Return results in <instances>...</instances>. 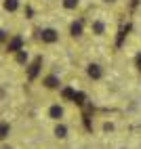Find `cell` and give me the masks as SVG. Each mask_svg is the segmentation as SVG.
<instances>
[{
	"instance_id": "obj_4",
	"label": "cell",
	"mask_w": 141,
	"mask_h": 149,
	"mask_svg": "<svg viewBox=\"0 0 141 149\" xmlns=\"http://www.w3.org/2000/svg\"><path fill=\"white\" fill-rule=\"evenodd\" d=\"M40 65H42V57H36V59H34V63L29 65V69H27V78H29V80H34V78L38 76Z\"/></svg>"
},
{
	"instance_id": "obj_9",
	"label": "cell",
	"mask_w": 141,
	"mask_h": 149,
	"mask_svg": "<svg viewBox=\"0 0 141 149\" xmlns=\"http://www.w3.org/2000/svg\"><path fill=\"white\" fill-rule=\"evenodd\" d=\"M93 34L95 36H103L105 34V23L103 21H93Z\"/></svg>"
},
{
	"instance_id": "obj_12",
	"label": "cell",
	"mask_w": 141,
	"mask_h": 149,
	"mask_svg": "<svg viewBox=\"0 0 141 149\" xmlns=\"http://www.w3.org/2000/svg\"><path fill=\"white\" fill-rule=\"evenodd\" d=\"M126 32H128V25H126V27H120V34H118V40H116V46H120V44H122V40H124V36H126Z\"/></svg>"
},
{
	"instance_id": "obj_2",
	"label": "cell",
	"mask_w": 141,
	"mask_h": 149,
	"mask_svg": "<svg viewBox=\"0 0 141 149\" xmlns=\"http://www.w3.org/2000/svg\"><path fill=\"white\" fill-rule=\"evenodd\" d=\"M86 76L90 78V80H101V78H103V67L99 63H90L86 67Z\"/></svg>"
},
{
	"instance_id": "obj_8",
	"label": "cell",
	"mask_w": 141,
	"mask_h": 149,
	"mask_svg": "<svg viewBox=\"0 0 141 149\" xmlns=\"http://www.w3.org/2000/svg\"><path fill=\"white\" fill-rule=\"evenodd\" d=\"M8 134H11V124L8 122H0V141L8 139Z\"/></svg>"
},
{
	"instance_id": "obj_14",
	"label": "cell",
	"mask_w": 141,
	"mask_h": 149,
	"mask_svg": "<svg viewBox=\"0 0 141 149\" xmlns=\"http://www.w3.org/2000/svg\"><path fill=\"white\" fill-rule=\"evenodd\" d=\"M78 2H80V0H63V6L65 8H76Z\"/></svg>"
},
{
	"instance_id": "obj_17",
	"label": "cell",
	"mask_w": 141,
	"mask_h": 149,
	"mask_svg": "<svg viewBox=\"0 0 141 149\" xmlns=\"http://www.w3.org/2000/svg\"><path fill=\"white\" fill-rule=\"evenodd\" d=\"M137 67H139V69H141V55H139V57H137Z\"/></svg>"
},
{
	"instance_id": "obj_10",
	"label": "cell",
	"mask_w": 141,
	"mask_h": 149,
	"mask_svg": "<svg viewBox=\"0 0 141 149\" xmlns=\"http://www.w3.org/2000/svg\"><path fill=\"white\" fill-rule=\"evenodd\" d=\"M55 136L57 139H65L67 136V126L65 124H57L55 126Z\"/></svg>"
},
{
	"instance_id": "obj_13",
	"label": "cell",
	"mask_w": 141,
	"mask_h": 149,
	"mask_svg": "<svg viewBox=\"0 0 141 149\" xmlns=\"http://www.w3.org/2000/svg\"><path fill=\"white\" fill-rule=\"evenodd\" d=\"M17 61L19 63H25L27 61V53L23 51V48H21V51H17Z\"/></svg>"
},
{
	"instance_id": "obj_18",
	"label": "cell",
	"mask_w": 141,
	"mask_h": 149,
	"mask_svg": "<svg viewBox=\"0 0 141 149\" xmlns=\"http://www.w3.org/2000/svg\"><path fill=\"white\" fill-rule=\"evenodd\" d=\"M2 149H13V147H8V145H4V147H2Z\"/></svg>"
},
{
	"instance_id": "obj_16",
	"label": "cell",
	"mask_w": 141,
	"mask_h": 149,
	"mask_svg": "<svg viewBox=\"0 0 141 149\" xmlns=\"http://www.w3.org/2000/svg\"><path fill=\"white\" fill-rule=\"evenodd\" d=\"M6 38V32H2V29H0V40H4Z\"/></svg>"
},
{
	"instance_id": "obj_1",
	"label": "cell",
	"mask_w": 141,
	"mask_h": 149,
	"mask_svg": "<svg viewBox=\"0 0 141 149\" xmlns=\"http://www.w3.org/2000/svg\"><path fill=\"white\" fill-rule=\"evenodd\" d=\"M40 40L46 42V44H53L59 40V34H57V29L53 27H44V29H40Z\"/></svg>"
},
{
	"instance_id": "obj_19",
	"label": "cell",
	"mask_w": 141,
	"mask_h": 149,
	"mask_svg": "<svg viewBox=\"0 0 141 149\" xmlns=\"http://www.w3.org/2000/svg\"><path fill=\"white\" fill-rule=\"evenodd\" d=\"M103 2H116V0H103Z\"/></svg>"
},
{
	"instance_id": "obj_7",
	"label": "cell",
	"mask_w": 141,
	"mask_h": 149,
	"mask_svg": "<svg viewBox=\"0 0 141 149\" xmlns=\"http://www.w3.org/2000/svg\"><path fill=\"white\" fill-rule=\"evenodd\" d=\"M69 34H72L74 38L82 36V21H74L72 25H69Z\"/></svg>"
},
{
	"instance_id": "obj_11",
	"label": "cell",
	"mask_w": 141,
	"mask_h": 149,
	"mask_svg": "<svg viewBox=\"0 0 141 149\" xmlns=\"http://www.w3.org/2000/svg\"><path fill=\"white\" fill-rule=\"evenodd\" d=\"M17 8H19V0H4V11L15 13Z\"/></svg>"
},
{
	"instance_id": "obj_6",
	"label": "cell",
	"mask_w": 141,
	"mask_h": 149,
	"mask_svg": "<svg viewBox=\"0 0 141 149\" xmlns=\"http://www.w3.org/2000/svg\"><path fill=\"white\" fill-rule=\"evenodd\" d=\"M42 84H44L46 88H59V84H61V82H59V78H57L55 74H51V76H46L44 80H42Z\"/></svg>"
},
{
	"instance_id": "obj_5",
	"label": "cell",
	"mask_w": 141,
	"mask_h": 149,
	"mask_svg": "<svg viewBox=\"0 0 141 149\" xmlns=\"http://www.w3.org/2000/svg\"><path fill=\"white\" fill-rule=\"evenodd\" d=\"M21 46H23V38L21 36H15L11 42H8V53H17V51H21Z\"/></svg>"
},
{
	"instance_id": "obj_15",
	"label": "cell",
	"mask_w": 141,
	"mask_h": 149,
	"mask_svg": "<svg viewBox=\"0 0 141 149\" xmlns=\"http://www.w3.org/2000/svg\"><path fill=\"white\" fill-rule=\"evenodd\" d=\"M63 97L65 99H74V91L72 88H63Z\"/></svg>"
},
{
	"instance_id": "obj_3",
	"label": "cell",
	"mask_w": 141,
	"mask_h": 149,
	"mask_svg": "<svg viewBox=\"0 0 141 149\" xmlns=\"http://www.w3.org/2000/svg\"><path fill=\"white\" fill-rule=\"evenodd\" d=\"M63 107L61 105H59V103H55V105H51V107H48V118H51V120H55V122H59V120H61V118H63Z\"/></svg>"
}]
</instances>
